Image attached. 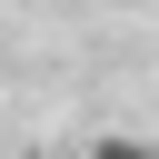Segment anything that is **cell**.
<instances>
[{"label": "cell", "mask_w": 159, "mask_h": 159, "mask_svg": "<svg viewBox=\"0 0 159 159\" xmlns=\"http://www.w3.org/2000/svg\"><path fill=\"white\" fill-rule=\"evenodd\" d=\"M80 159H159V139H139V129H99Z\"/></svg>", "instance_id": "1"}]
</instances>
